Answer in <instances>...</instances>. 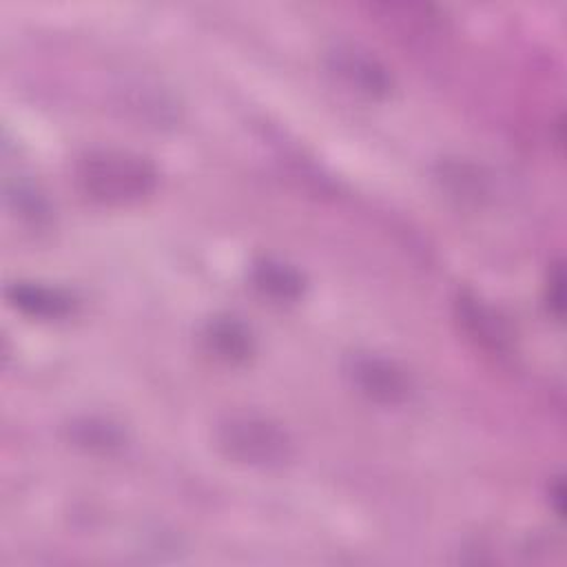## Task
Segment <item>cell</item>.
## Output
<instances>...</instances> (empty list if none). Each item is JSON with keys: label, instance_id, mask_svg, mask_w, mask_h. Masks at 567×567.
<instances>
[{"label": "cell", "instance_id": "1", "mask_svg": "<svg viewBox=\"0 0 567 567\" xmlns=\"http://www.w3.org/2000/svg\"><path fill=\"white\" fill-rule=\"evenodd\" d=\"M80 190L102 204H133L157 186V168L140 153L122 148H91L75 162Z\"/></svg>", "mask_w": 567, "mask_h": 567}, {"label": "cell", "instance_id": "2", "mask_svg": "<svg viewBox=\"0 0 567 567\" xmlns=\"http://www.w3.org/2000/svg\"><path fill=\"white\" fill-rule=\"evenodd\" d=\"M213 441L228 461L257 470H279L295 456V441L288 430L279 421L250 410L219 416Z\"/></svg>", "mask_w": 567, "mask_h": 567}, {"label": "cell", "instance_id": "3", "mask_svg": "<svg viewBox=\"0 0 567 567\" xmlns=\"http://www.w3.org/2000/svg\"><path fill=\"white\" fill-rule=\"evenodd\" d=\"M328 73L348 91L381 100L394 89V75L388 64L365 44L352 40H334L323 53Z\"/></svg>", "mask_w": 567, "mask_h": 567}, {"label": "cell", "instance_id": "4", "mask_svg": "<svg viewBox=\"0 0 567 567\" xmlns=\"http://www.w3.org/2000/svg\"><path fill=\"white\" fill-rule=\"evenodd\" d=\"M346 374L363 396L381 405H399L412 392L408 374L394 361L372 352L350 357Z\"/></svg>", "mask_w": 567, "mask_h": 567}, {"label": "cell", "instance_id": "5", "mask_svg": "<svg viewBox=\"0 0 567 567\" xmlns=\"http://www.w3.org/2000/svg\"><path fill=\"white\" fill-rule=\"evenodd\" d=\"M7 299L16 310L35 319H62L73 310V299L64 290L35 281L11 284Z\"/></svg>", "mask_w": 567, "mask_h": 567}, {"label": "cell", "instance_id": "6", "mask_svg": "<svg viewBox=\"0 0 567 567\" xmlns=\"http://www.w3.org/2000/svg\"><path fill=\"white\" fill-rule=\"evenodd\" d=\"M250 281L259 295L277 303H292L306 290L303 275L295 266L272 257H264L252 264Z\"/></svg>", "mask_w": 567, "mask_h": 567}, {"label": "cell", "instance_id": "7", "mask_svg": "<svg viewBox=\"0 0 567 567\" xmlns=\"http://www.w3.org/2000/svg\"><path fill=\"white\" fill-rule=\"evenodd\" d=\"M206 348L221 361L237 363L252 352V337L246 323L235 317H215L204 330Z\"/></svg>", "mask_w": 567, "mask_h": 567}, {"label": "cell", "instance_id": "8", "mask_svg": "<svg viewBox=\"0 0 567 567\" xmlns=\"http://www.w3.org/2000/svg\"><path fill=\"white\" fill-rule=\"evenodd\" d=\"M75 439L80 443H89L91 447H111V445H117L120 443V432L109 425V423H93V421H86L84 425H75Z\"/></svg>", "mask_w": 567, "mask_h": 567}, {"label": "cell", "instance_id": "9", "mask_svg": "<svg viewBox=\"0 0 567 567\" xmlns=\"http://www.w3.org/2000/svg\"><path fill=\"white\" fill-rule=\"evenodd\" d=\"M547 306L556 317H563V268L554 266L547 281Z\"/></svg>", "mask_w": 567, "mask_h": 567}]
</instances>
